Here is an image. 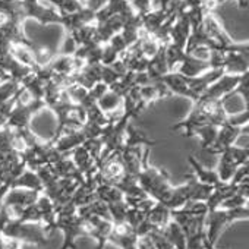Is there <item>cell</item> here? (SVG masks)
Here are the masks:
<instances>
[{
    "label": "cell",
    "instance_id": "cell-31",
    "mask_svg": "<svg viewBox=\"0 0 249 249\" xmlns=\"http://www.w3.org/2000/svg\"><path fill=\"white\" fill-rule=\"evenodd\" d=\"M224 123H229V124H231V126L242 128V129L248 128V124H249V110H245V111L227 116Z\"/></svg>",
    "mask_w": 249,
    "mask_h": 249
},
{
    "label": "cell",
    "instance_id": "cell-17",
    "mask_svg": "<svg viewBox=\"0 0 249 249\" xmlns=\"http://www.w3.org/2000/svg\"><path fill=\"white\" fill-rule=\"evenodd\" d=\"M95 198L98 201L107 204V205L114 204V202H120V201L124 199L122 191L116 185L108 183V182H103L101 179H100V182H98V185L95 188Z\"/></svg>",
    "mask_w": 249,
    "mask_h": 249
},
{
    "label": "cell",
    "instance_id": "cell-26",
    "mask_svg": "<svg viewBox=\"0 0 249 249\" xmlns=\"http://www.w3.org/2000/svg\"><path fill=\"white\" fill-rule=\"evenodd\" d=\"M107 207H108V214H110V220L113 224L124 223V215H126V211H128V204L124 202V199L120 202L110 204Z\"/></svg>",
    "mask_w": 249,
    "mask_h": 249
},
{
    "label": "cell",
    "instance_id": "cell-33",
    "mask_svg": "<svg viewBox=\"0 0 249 249\" xmlns=\"http://www.w3.org/2000/svg\"><path fill=\"white\" fill-rule=\"evenodd\" d=\"M153 240H154V245H156V249H175V246L157 230V231H153L150 233Z\"/></svg>",
    "mask_w": 249,
    "mask_h": 249
},
{
    "label": "cell",
    "instance_id": "cell-7",
    "mask_svg": "<svg viewBox=\"0 0 249 249\" xmlns=\"http://www.w3.org/2000/svg\"><path fill=\"white\" fill-rule=\"evenodd\" d=\"M248 43L233 41L224 50L223 72L230 75H243L248 73Z\"/></svg>",
    "mask_w": 249,
    "mask_h": 249
},
{
    "label": "cell",
    "instance_id": "cell-14",
    "mask_svg": "<svg viewBox=\"0 0 249 249\" xmlns=\"http://www.w3.org/2000/svg\"><path fill=\"white\" fill-rule=\"evenodd\" d=\"M157 145L156 141L150 140L144 131L137 128L132 122H129L124 128V137H123V147H141V148H151Z\"/></svg>",
    "mask_w": 249,
    "mask_h": 249
},
{
    "label": "cell",
    "instance_id": "cell-6",
    "mask_svg": "<svg viewBox=\"0 0 249 249\" xmlns=\"http://www.w3.org/2000/svg\"><path fill=\"white\" fill-rule=\"evenodd\" d=\"M218 166L215 169L220 182H230L236 169L242 164L249 163V153L248 148H239L236 145L226 148L223 153L218 154Z\"/></svg>",
    "mask_w": 249,
    "mask_h": 249
},
{
    "label": "cell",
    "instance_id": "cell-22",
    "mask_svg": "<svg viewBox=\"0 0 249 249\" xmlns=\"http://www.w3.org/2000/svg\"><path fill=\"white\" fill-rule=\"evenodd\" d=\"M220 103H221V107H223L226 116L236 114V113L248 110V101L243 97H240L236 91H231L230 94L224 95L220 100Z\"/></svg>",
    "mask_w": 249,
    "mask_h": 249
},
{
    "label": "cell",
    "instance_id": "cell-21",
    "mask_svg": "<svg viewBox=\"0 0 249 249\" xmlns=\"http://www.w3.org/2000/svg\"><path fill=\"white\" fill-rule=\"evenodd\" d=\"M147 220L156 230H161L172 220V211L166 205L156 202L154 207L147 213Z\"/></svg>",
    "mask_w": 249,
    "mask_h": 249
},
{
    "label": "cell",
    "instance_id": "cell-12",
    "mask_svg": "<svg viewBox=\"0 0 249 249\" xmlns=\"http://www.w3.org/2000/svg\"><path fill=\"white\" fill-rule=\"evenodd\" d=\"M85 141V135L81 131H68V132H62L57 138L50 140L53 148L65 156H69L76 147L82 145Z\"/></svg>",
    "mask_w": 249,
    "mask_h": 249
},
{
    "label": "cell",
    "instance_id": "cell-11",
    "mask_svg": "<svg viewBox=\"0 0 249 249\" xmlns=\"http://www.w3.org/2000/svg\"><path fill=\"white\" fill-rule=\"evenodd\" d=\"M205 124H211L210 120H208V117L199 110V107H198L196 104H194L192 108H191V111H189V114H188L185 119H182L180 122H178L176 124H173L172 129H173V131L182 129V131H183V135H185L186 138H192L194 132H195L198 128L205 126Z\"/></svg>",
    "mask_w": 249,
    "mask_h": 249
},
{
    "label": "cell",
    "instance_id": "cell-28",
    "mask_svg": "<svg viewBox=\"0 0 249 249\" xmlns=\"http://www.w3.org/2000/svg\"><path fill=\"white\" fill-rule=\"evenodd\" d=\"M14 151V129L3 126L0 128V153Z\"/></svg>",
    "mask_w": 249,
    "mask_h": 249
},
{
    "label": "cell",
    "instance_id": "cell-16",
    "mask_svg": "<svg viewBox=\"0 0 249 249\" xmlns=\"http://www.w3.org/2000/svg\"><path fill=\"white\" fill-rule=\"evenodd\" d=\"M188 161H189V164H191V167H192V173H191V175H192L198 182H201V183H204V185H210V186H214V185H217V183L220 182V179H218V176H217V172L204 167L194 156H188Z\"/></svg>",
    "mask_w": 249,
    "mask_h": 249
},
{
    "label": "cell",
    "instance_id": "cell-9",
    "mask_svg": "<svg viewBox=\"0 0 249 249\" xmlns=\"http://www.w3.org/2000/svg\"><path fill=\"white\" fill-rule=\"evenodd\" d=\"M243 132H248V128H236V126H231L229 123H223L221 126H218V132H217V138H215V142L214 145L208 150V153L211 154H220L223 153L226 148L229 147H233L237 141V138L243 134Z\"/></svg>",
    "mask_w": 249,
    "mask_h": 249
},
{
    "label": "cell",
    "instance_id": "cell-3",
    "mask_svg": "<svg viewBox=\"0 0 249 249\" xmlns=\"http://www.w3.org/2000/svg\"><path fill=\"white\" fill-rule=\"evenodd\" d=\"M249 218V208L242 207V208H234V210H223L217 208L214 211H208L205 218H204V230L208 243L215 248L217 240L221 234V231L230 226L234 221L239 220H248Z\"/></svg>",
    "mask_w": 249,
    "mask_h": 249
},
{
    "label": "cell",
    "instance_id": "cell-25",
    "mask_svg": "<svg viewBox=\"0 0 249 249\" xmlns=\"http://www.w3.org/2000/svg\"><path fill=\"white\" fill-rule=\"evenodd\" d=\"M65 89H66L68 100H69L72 104H79V106H81V104L84 103V100L87 98V95H88V89L84 88V87H81V85L76 84V82L69 84Z\"/></svg>",
    "mask_w": 249,
    "mask_h": 249
},
{
    "label": "cell",
    "instance_id": "cell-36",
    "mask_svg": "<svg viewBox=\"0 0 249 249\" xmlns=\"http://www.w3.org/2000/svg\"><path fill=\"white\" fill-rule=\"evenodd\" d=\"M137 249H156V245H154V240H153L151 234H147V236H141V237H138Z\"/></svg>",
    "mask_w": 249,
    "mask_h": 249
},
{
    "label": "cell",
    "instance_id": "cell-4",
    "mask_svg": "<svg viewBox=\"0 0 249 249\" xmlns=\"http://www.w3.org/2000/svg\"><path fill=\"white\" fill-rule=\"evenodd\" d=\"M2 236L15 237L21 240L24 245H36V246H46L47 245V233L43 227V224L36 223H21L18 220H11L3 231Z\"/></svg>",
    "mask_w": 249,
    "mask_h": 249
},
{
    "label": "cell",
    "instance_id": "cell-23",
    "mask_svg": "<svg viewBox=\"0 0 249 249\" xmlns=\"http://www.w3.org/2000/svg\"><path fill=\"white\" fill-rule=\"evenodd\" d=\"M122 101H123V98L120 95H117L116 92H113V91L108 89L97 101V106H98V108L103 113H106L108 116V114H113V113H116V111H119L122 108Z\"/></svg>",
    "mask_w": 249,
    "mask_h": 249
},
{
    "label": "cell",
    "instance_id": "cell-27",
    "mask_svg": "<svg viewBox=\"0 0 249 249\" xmlns=\"http://www.w3.org/2000/svg\"><path fill=\"white\" fill-rule=\"evenodd\" d=\"M78 47L79 46H78L76 40L73 38V36L71 33H65V36H63L62 41H60L57 54H62V56H75Z\"/></svg>",
    "mask_w": 249,
    "mask_h": 249
},
{
    "label": "cell",
    "instance_id": "cell-32",
    "mask_svg": "<svg viewBox=\"0 0 249 249\" xmlns=\"http://www.w3.org/2000/svg\"><path fill=\"white\" fill-rule=\"evenodd\" d=\"M248 172H249V164L246 163V164H242V166H239L237 169H236V172H234V175H233V178H231V183L233 185H236V186H239V185H242V183H245V182H248Z\"/></svg>",
    "mask_w": 249,
    "mask_h": 249
},
{
    "label": "cell",
    "instance_id": "cell-35",
    "mask_svg": "<svg viewBox=\"0 0 249 249\" xmlns=\"http://www.w3.org/2000/svg\"><path fill=\"white\" fill-rule=\"evenodd\" d=\"M107 2L108 0H85V8L89 9L91 12L97 14L107 5Z\"/></svg>",
    "mask_w": 249,
    "mask_h": 249
},
{
    "label": "cell",
    "instance_id": "cell-2",
    "mask_svg": "<svg viewBox=\"0 0 249 249\" xmlns=\"http://www.w3.org/2000/svg\"><path fill=\"white\" fill-rule=\"evenodd\" d=\"M138 185L142 188V191L153 198L156 202L164 204L169 198L173 185L170 183L169 173L163 169H157L154 166L148 164V159L144 161V166L137 176Z\"/></svg>",
    "mask_w": 249,
    "mask_h": 249
},
{
    "label": "cell",
    "instance_id": "cell-1",
    "mask_svg": "<svg viewBox=\"0 0 249 249\" xmlns=\"http://www.w3.org/2000/svg\"><path fill=\"white\" fill-rule=\"evenodd\" d=\"M54 229L63 233V243L60 249H78V237H87L85 224L78 215V208L72 204V201L56 208Z\"/></svg>",
    "mask_w": 249,
    "mask_h": 249
},
{
    "label": "cell",
    "instance_id": "cell-29",
    "mask_svg": "<svg viewBox=\"0 0 249 249\" xmlns=\"http://www.w3.org/2000/svg\"><path fill=\"white\" fill-rule=\"evenodd\" d=\"M248 198L249 196H246V195H243V194H240L237 191L230 198H227L226 201H223V204L220 205V208H223V210H234V208L248 207Z\"/></svg>",
    "mask_w": 249,
    "mask_h": 249
},
{
    "label": "cell",
    "instance_id": "cell-8",
    "mask_svg": "<svg viewBox=\"0 0 249 249\" xmlns=\"http://www.w3.org/2000/svg\"><path fill=\"white\" fill-rule=\"evenodd\" d=\"M87 230V237H91L97 243V249H104L106 243H108V237L113 230V223L106 218L89 217L82 220Z\"/></svg>",
    "mask_w": 249,
    "mask_h": 249
},
{
    "label": "cell",
    "instance_id": "cell-34",
    "mask_svg": "<svg viewBox=\"0 0 249 249\" xmlns=\"http://www.w3.org/2000/svg\"><path fill=\"white\" fill-rule=\"evenodd\" d=\"M0 243H2L3 249H22L24 243L15 237H8V236H0Z\"/></svg>",
    "mask_w": 249,
    "mask_h": 249
},
{
    "label": "cell",
    "instance_id": "cell-19",
    "mask_svg": "<svg viewBox=\"0 0 249 249\" xmlns=\"http://www.w3.org/2000/svg\"><path fill=\"white\" fill-rule=\"evenodd\" d=\"M186 191H188V198L189 201H199V202H205L213 191V186L210 185H204L201 182H198L192 175L188 176V180L185 183Z\"/></svg>",
    "mask_w": 249,
    "mask_h": 249
},
{
    "label": "cell",
    "instance_id": "cell-30",
    "mask_svg": "<svg viewBox=\"0 0 249 249\" xmlns=\"http://www.w3.org/2000/svg\"><path fill=\"white\" fill-rule=\"evenodd\" d=\"M132 12L138 17H144L154 9L153 0H128Z\"/></svg>",
    "mask_w": 249,
    "mask_h": 249
},
{
    "label": "cell",
    "instance_id": "cell-5",
    "mask_svg": "<svg viewBox=\"0 0 249 249\" xmlns=\"http://www.w3.org/2000/svg\"><path fill=\"white\" fill-rule=\"evenodd\" d=\"M46 108L47 107L43 100H33L30 103H15L8 117L6 126L15 131L31 128L34 117Z\"/></svg>",
    "mask_w": 249,
    "mask_h": 249
},
{
    "label": "cell",
    "instance_id": "cell-20",
    "mask_svg": "<svg viewBox=\"0 0 249 249\" xmlns=\"http://www.w3.org/2000/svg\"><path fill=\"white\" fill-rule=\"evenodd\" d=\"M173 246L175 249H185L186 248V236L183 233V230L180 229V226L170 220L161 230H159Z\"/></svg>",
    "mask_w": 249,
    "mask_h": 249
},
{
    "label": "cell",
    "instance_id": "cell-15",
    "mask_svg": "<svg viewBox=\"0 0 249 249\" xmlns=\"http://www.w3.org/2000/svg\"><path fill=\"white\" fill-rule=\"evenodd\" d=\"M210 69L208 63L205 62H201V60H196L194 57H191L188 53H185L182 62L179 63V66L176 68L175 72L186 76V78H196L199 75H202L204 72H207Z\"/></svg>",
    "mask_w": 249,
    "mask_h": 249
},
{
    "label": "cell",
    "instance_id": "cell-18",
    "mask_svg": "<svg viewBox=\"0 0 249 249\" xmlns=\"http://www.w3.org/2000/svg\"><path fill=\"white\" fill-rule=\"evenodd\" d=\"M11 188H22L28 191H36V192H43V183L37 175L36 170L25 169L11 185Z\"/></svg>",
    "mask_w": 249,
    "mask_h": 249
},
{
    "label": "cell",
    "instance_id": "cell-24",
    "mask_svg": "<svg viewBox=\"0 0 249 249\" xmlns=\"http://www.w3.org/2000/svg\"><path fill=\"white\" fill-rule=\"evenodd\" d=\"M217 132H218V126H215V124H205V126H202V128H198L194 132L192 137L199 138L202 150L208 151L214 145V142H215Z\"/></svg>",
    "mask_w": 249,
    "mask_h": 249
},
{
    "label": "cell",
    "instance_id": "cell-10",
    "mask_svg": "<svg viewBox=\"0 0 249 249\" xmlns=\"http://www.w3.org/2000/svg\"><path fill=\"white\" fill-rule=\"evenodd\" d=\"M240 76L242 75L223 73L217 81H214L205 89V92L201 95V98H207V100H221L224 95H227L231 91H234V88L237 87V84L240 81Z\"/></svg>",
    "mask_w": 249,
    "mask_h": 249
},
{
    "label": "cell",
    "instance_id": "cell-13",
    "mask_svg": "<svg viewBox=\"0 0 249 249\" xmlns=\"http://www.w3.org/2000/svg\"><path fill=\"white\" fill-rule=\"evenodd\" d=\"M41 192L36 191H28L22 188H11L8 194L5 195L3 205L5 207H18V208H25L33 204H36L38 195Z\"/></svg>",
    "mask_w": 249,
    "mask_h": 249
}]
</instances>
